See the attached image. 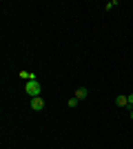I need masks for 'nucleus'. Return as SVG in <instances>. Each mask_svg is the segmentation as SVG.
<instances>
[{
  "instance_id": "nucleus-1",
  "label": "nucleus",
  "mask_w": 133,
  "mask_h": 149,
  "mask_svg": "<svg viewBox=\"0 0 133 149\" xmlns=\"http://www.w3.org/2000/svg\"><path fill=\"white\" fill-rule=\"evenodd\" d=\"M40 91H42V87H40L38 80H29V82L25 85V93H27V96H31V98L40 96Z\"/></svg>"
},
{
  "instance_id": "nucleus-2",
  "label": "nucleus",
  "mask_w": 133,
  "mask_h": 149,
  "mask_svg": "<svg viewBox=\"0 0 133 149\" xmlns=\"http://www.w3.org/2000/svg\"><path fill=\"white\" fill-rule=\"evenodd\" d=\"M31 109H33V111H42V109H44V98H42V96L31 98Z\"/></svg>"
},
{
  "instance_id": "nucleus-3",
  "label": "nucleus",
  "mask_w": 133,
  "mask_h": 149,
  "mask_svg": "<svg viewBox=\"0 0 133 149\" xmlns=\"http://www.w3.org/2000/svg\"><path fill=\"white\" fill-rule=\"evenodd\" d=\"M87 96H89V89H87V87H80V89H76V98H78V100H84Z\"/></svg>"
},
{
  "instance_id": "nucleus-4",
  "label": "nucleus",
  "mask_w": 133,
  "mask_h": 149,
  "mask_svg": "<svg viewBox=\"0 0 133 149\" xmlns=\"http://www.w3.org/2000/svg\"><path fill=\"white\" fill-rule=\"evenodd\" d=\"M115 105L118 107H127L129 105V96H115Z\"/></svg>"
},
{
  "instance_id": "nucleus-5",
  "label": "nucleus",
  "mask_w": 133,
  "mask_h": 149,
  "mask_svg": "<svg viewBox=\"0 0 133 149\" xmlns=\"http://www.w3.org/2000/svg\"><path fill=\"white\" fill-rule=\"evenodd\" d=\"M113 7H118V0H111V2H107V5H104V9H107V11H111Z\"/></svg>"
},
{
  "instance_id": "nucleus-6",
  "label": "nucleus",
  "mask_w": 133,
  "mask_h": 149,
  "mask_svg": "<svg viewBox=\"0 0 133 149\" xmlns=\"http://www.w3.org/2000/svg\"><path fill=\"white\" fill-rule=\"evenodd\" d=\"M78 102H80V100H78L76 96H73V98H69V107H78Z\"/></svg>"
},
{
  "instance_id": "nucleus-7",
  "label": "nucleus",
  "mask_w": 133,
  "mask_h": 149,
  "mask_svg": "<svg viewBox=\"0 0 133 149\" xmlns=\"http://www.w3.org/2000/svg\"><path fill=\"white\" fill-rule=\"evenodd\" d=\"M129 105L133 107V93H129Z\"/></svg>"
},
{
  "instance_id": "nucleus-8",
  "label": "nucleus",
  "mask_w": 133,
  "mask_h": 149,
  "mask_svg": "<svg viewBox=\"0 0 133 149\" xmlns=\"http://www.w3.org/2000/svg\"><path fill=\"white\" fill-rule=\"evenodd\" d=\"M129 116H131V120H133V107H131V111H129Z\"/></svg>"
}]
</instances>
